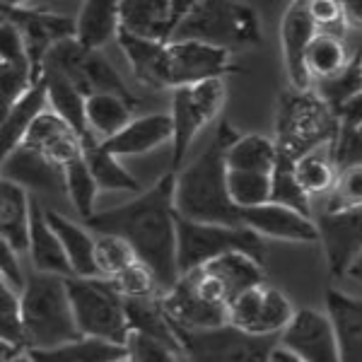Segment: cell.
<instances>
[{
  "mask_svg": "<svg viewBox=\"0 0 362 362\" xmlns=\"http://www.w3.org/2000/svg\"><path fill=\"white\" fill-rule=\"evenodd\" d=\"M174 186L177 174L169 172L131 203L97 213L85 223L95 235H114L131 244L140 264L160 280L162 293H169L181 278Z\"/></svg>",
  "mask_w": 362,
  "mask_h": 362,
  "instance_id": "obj_1",
  "label": "cell"
},
{
  "mask_svg": "<svg viewBox=\"0 0 362 362\" xmlns=\"http://www.w3.org/2000/svg\"><path fill=\"white\" fill-rule=\"evenodd\" d=\"M239 133L227 121H220L213 140L191 165L179 169L174 186V210L179 218L206 225H242L239 210L227 191L225 155Z\"/></svg>",
  "mask_w": 362,
  "mask_h": 362,
  "instance_id": "obj_2",
  "label": "cell"
},
{
  "mask_svg": "<svg viewBox=\"0 0 362 362\" xmlns=\"http://www.w3.org/2000/svg\"><path fill=\"white\" fill-rule=\"evenodd\" d=\"M22 319L29 350H51L83 338L75 321L68 278L32 271L22 290Z\"/></svg>",
  "mask_w": 362,
  "mask_h": 362,
  "instance_id": "obj_3",
  "label": "cell"
},
{
  "mask_svg": "<svg viewBox=\"0 0 362 362\" xmlns=\"http://www.w3.org/2000/svg\"><path fill=\"white\" fill-rule=\"evenodd\" d=\"M341 133L334 109L317 92L285 90L278 99L276 114V145L278 153L300 160L326 145H334Z\"/></svg>",
  "mask_w": 362,
  "mask_h": 362,
  "instance_id": "obj_4",
  "label": "cell"
},
{
  "mask_svg": "<svg viewBox=\"0 0 362 362\" xmlns=\"http://www.w3.org/2000/svg\"><path fill=\"white\" fill-rule=\"evenodd\" d=\"M174 42H198L227 54L254 49L264 42L256 10L232 0H194L189 15L179 25Z\"/></svg>",
  "mask_w": 362,
  "mask_h": 362,
  "instance_id": "obj_5",
  "label": "cell"
},
{
  "mask_svg": "<svg viewBox=\"0 0 362 362\" xmlns=\"http://www.w3.org/2000/svg\"><path fill=\"white\" fill-rule=\"evenodd\" d=\"M75 321L83 338L126 346L131 336L126 300L107 278H68Z\"/></svg>",
  "mask_w": 362,
  "mask_h": 362,
  "instance_id": "obj_6",
  "label": "cell"
},
{
  "mask_svg": "<svg viewBox=\"0 0 362 362\" xmlns=\"http://www.w3.org/2000/svg\"><path fill=\"white\" fill-rule=\"evenodd\" d=\"M177 239H179V273L196 271L208 266L210 261L227 254H249L266 261V244L254 230L244 225H206L191 223L177 215Z\"/></svg>",
  "mask_w": 362,
  "mask_h": 362,
  "instance_id": "obj_7",
  "label": "cell"
},
{
  "mask_svg": "<svg viewBox=\"0 0 362 362\" xmlns=\"http://www.w3.org/2000/svg\"><path fill=\"white\" fill-rule=\"evenodd\" d=\"M162 307L177 329L203 331L230 324V302L203 268L184 273L179 283L162 295Z\"/></svg>",
  "mask_w": 362,
  "mask_h": 362,
  "instance_id": "obj_8",
  "label": "cell"
},
{
  "mask_svg": "<svg viewBox=\"0 0 362 362\" xmlns=\"http://www.w3.org/2000/svg\"><path fill=\"white\" fill-rule=\"evenodd\" d=\"M174 331L189 362H271L280 346V336H251L232 324L203 331L174 326Z\"/></svg>",
  "mask_w": 362,
  "mask_h": 362,
  "instance_id": "obj_9",
  "label": "cell"
},
{
  "mask_svg": "<svg viewBox=\"0 0 362 362\" xmlns=\"http://www.w3.org/2000/svg\"><path fill=\"white\" fill-rule=\"evenodd\" d=\"M44 70L63 75L85 97L116 95L138 104V99L131 95V90L126 87V83L121 80V75L116 73L112 63L102 56V51L83 49L75 39H68V42L54 46L44 61Z\"/></svg>",
  "mask_w": 362,
  "mask_h": 362,
  "instance_id": "obj_10",
  "label": "cell"
},
{
  "mask_svg": "<svg viewBox=\"0 0 362 362\" xmlns=\"http://www.w3.org/2000/svg\"><path fill=\"white\" fill-rule=\"evenodd\" d=\"M225 83L223 80H206L194 87H179L172 92V165L174 172L184 169V157L191 143L208 124H213L225 107Z\"/></svg>",
  "mask_w": 362,
  "mask_h": 362,
  "instance_id": "obj_11",
  "label": "cell"
},
{
  "mask_svg": "<svg viewBox=\"0 0 362 362\" xmlns=\"http://www.w3.org/2000/svg\"><path fill=\"white\" fill-rule=\"evenodd\" d=\"M0 15H3L5 22L20 29L37 80L44 78V61L51 54V49L61 42L75 39V20H70L66 15L37 10L20 3H0Z\"/></svg>",
  "mask_w": 362,
  "mask_h": 362,
  "instance_id": "obj_12",
  "label": "cell"
},
{
  "mask_svg": "<svg viewBox=\"0 0 362 362\" xmlns=\"http://www.w3.org/2000/svg\"><path fill=\"white\" fill-rule=\"evenodd\" d=\"M295 307L271 283L251 288L230 305V324L251 336H280L295 319Z\"/></svg>",
  "mask_w": 362,
  "mask_h": 362,
  "instance_id": "obj_13",
  "label": "cell"
},
{
  "mask_svg": "<svg viewBox=\"0 0 362 362\" xmlns=\"http://www.w3.org/2000/svg\"><path fill=\"white\" fill-rule=\"evenodd\" d=\"M169 90L194 87L206 80H223L225 75L239 73L227 51L198 42H172L167 46Z\"/></svg>",
  "mask_w": 362,
  "mask_h": 362,
  "instance_id": "obj_14",
  "label": "cell"
},
{
  "mask_svg": "<svg viewBox=\"0 0 362 362\" xmlns=\"http://www.w3.org/2000/svg\"><path fill=\"white\" fill-rule=\"evenodd\" d=\"M194 0H124L121 32L157 44H172Z\"/></svg>",
  "mask_w": 362,
  "mask_h": 362,
  "instance_id": "obj_15",
  "label": "cell"
},
{
  "mask_svg": "<svg viewBox=\"0 0 362 362\" xmlns=\"http://www.w3.org/2000/svg\"><path fill=\"white\" fill-rule=\"evenodd\" d=\"M280 346L302 362H341L334 324L317 309H300L280 334Z\"/></svg>",
  "mask_w": 362,
  "mask_h": 362,
  "instance_id": "obj_16",
  "label": "cell"
},
{
  "mask_svg": "<svg viewBox=\"0 0 362 362\" xmlns=\"http://www.w3.org/2000/svg\"><path fill=\"white\" fill-rule=\"evenodd\" d=\"M314 220L331 276H348L350 266L362 254V208L341 210V213L321 210L319 218Z\"/></svg>",
  "mask_w": 362,
  "mask_h": 362,
  "instance_id": "obj_17",
  "label": "cell"
},
{
  "mask_svg": "<svg viewBox=\"0 0 362 362\" xmlns=\"http://www.w3.org/2000/svg\"><path fill=\"white\" fill-rule=\"evenodd\" d=\"M317 34L319 29L309 15L307 3H290L283 15V22H280V46H283V61L290 87L297 92L312 90V75L307 70V51Z\"/></svg>",
  "mask_w": 362,
  "mask_h": 362,
  "instance_id": "obj_18",
  "label": "cell"
},
{
  "mask_svg": "<svg viewBox=\"0 0 362 362\" xmlns=\"http://www.w3.org/2000/svg\"><path fill=\"white\" fill-rule=\"evenodd\" d=\"M242 225L254 230L264 239H283L295 244H314L319 242L317 220L297 213L293 208L266 203V206L242 210Z\"/></svg>",
  "mask_w": 362,
  "mask_h": 362,
  "instance_id": "obj_19",
  "label": "cell"
},
{
  "mask_svg": "<svg viewBox=\"0 0 362 362\" xmlns=\"http://www.w3.org/2000/svg\"><path fill=\"white\" fill-rule=\"evenodd\" d=\"M3 179L27 191L66 194V167L56 165L54 160L27 145H20L3 157Z\"/></svg>",
  "mask_w": 362,
  "mask_h": 362,
  "instance_id": "obj_20",
  "label": "cell"
},
{
  "mask_svg": "<svg viewBox=\"0 0 362 362\" xmlns=\"http://www.w3.org/2000/svg\"><path fill=\"white\" fill-rule=\"evenodd\" d=\"M22 145L46 155L49 160H54L56 165H61V167H66L73 160L85 155V145H83V140H80V136L61 119V116L51 112V109L34 121V126L29 128Z\"/></svg>",
  "mask_w": 362,
  "mask_h": 362,
  "instance_id": "obj_21",
  "label": "cell"
},
{
  "mask_svg": "<svg viewBox=\"0 0 362 362\" xmlns=\"http://www.w3.org/2000/svg\"><path fill=\"white\" fill-rule=\"evenodd\" d=\"M174 140V124L172 114H150L133 119L119 136L107 140L104 150L112 153L114 157H136L153 153L155 148Z\"/></svg>",
  "mask_w": 362,
  "mask_h": 362,
  "instance_id": "obj_22",
  "label": "cell"
},
{
  "mask_svg": "<svg viewBox=\"0 0 362 362\" xmlns=\"http://www.w3.org/2000/svg\"><path fill=\"white\" fill-rule=\"evenodd\" d=\"M27 254H29V259H32V268L37 273L75 278L66 249H63L56 230L49 225V220H46V208L37 198H32V232H29Z\"/></svg>",
  "mask_w": 362,
  "mask_h": 362,
  "instance_id": "obj_23",
  "label": "cell"
},
{
  "mask_svg": "<svg viewBox=\"0 0 362 362\" xmlns=\"http://www.w3.org/2000/svg\"><path fill=\"white\" fill-rule=\"evenodd\" d=\"M326 314L336 329L341 362H362V300L329 288Z\"/></svg>",
  "mask_w": 362,
  "mask_h": 362,
  "instance_id": "obj_24",
  "label": "cell"
},
{
  "mask_svg": "<svg viewBox=\"0 0 362 362\" xmlns=\"http://www.w3.org/2000/svg\"><path fill=\"white\" fill-rule=\"evenodd\" d=\"M121 8L114 0H87L75 17V42L83 49L102 51L109 42H119Z\"/></svg>",
  "mask_w": 362,
  "mask_h": 362,
  "instance_id": "obj_25",
  "label": "cell"
},
{
  "mask_svg": "<svg viewBox=\"0 0 362 362\" xmlns=\"http://www.w3.org/2000/svg\"><path fill=\"white\" fill-rule=\"evenodd\" d=\"M44 112H49V83H46V78L34 83L32 90L10 107L8 114L0 116V150H3V157L25 143L29 128Z\"/></svg>",
  "mask_w": 362,
  "mask_h": 362,
  "instance_id": "obj_26",
  "label": "cell"
},
{
  "mask_svg": "<svg viewBox=\"0 0 362 362\" xmlns=\"http://www.w3.org/2000/svg\"><path fill=\"white\" fill-rule=\"evenodd\" d=\"M46 220H49V225L56 230L63 249H66L70 268H73V276L75 278H102L97 268V259H95V244H97L95 232L87 230L85 225L73 223V220L61 215L54 208H46Z\"/></svg>",
  "mask_w": 362,
  "mask_h": 362,
  "instance_id": "obj_27",
  "label": "cell"
},
{
  "mask_svg": "<svg viewBox=\"0 0 362 362\" xmlns=\"http://www.w3.org/2000/svg\"><path fill=\"white\" fill-rule=\"evenodd\" d=\"M32 194L22 186L5 181L0 184V239L8 242L17 254L29 251L32 232Z\"/></svg>",
  "mask_w": 362,
  "mask_h": 362,
  "instance_id": "obj_28",
  "label": "cell"
},
{
  "mask_svg": "<svg viewBox=\"0 0 362 362\" xmlns=\"http://www.w3.org/2000/svg\"><path fill=\"white\" fill-rule=\"evenodd\" d=\"M203 271L220 285V290L225 293L230 305L242 293L268 283L264 264L249 254H239V251L237 254H227V256H220V259L210 261L208 266H203Z\"/></svg>",
  "mask_w": 362,
  "mask_h": 362,
  "instance_id": "obj_29",
  "label": "cell"
},
{
  "mask_svg": "<svg viewBox=\"0 0 362 362\" xmlns=\"http://www.w3.org/2000/svg\"><path fill=\"white\" fill-rule=\"evenodd\" d=\"M119 46L131 63V70L140 85L150 90H169V66H167V46L138 39L131 34H119Z\"/></svg>",
  "mask_w": 362,
  "mask_h": 362,
  "instance_id": "obj_30",
  "label": "cell"
},
{
  "mask_svg": "<svg viewBox=\"0 0 362 362\" xmlns=\"http://www.w3.org/2000/svg\"><path fill=\"white\" fill-rule=\"evenodd\" d=\"M44 78H46V83H49L51 112L61 116V119L78 133L85 145V150L92 148V145H97L99 140L92 136L90 126H87V97L73 83H68L63 75L44 70Z\"/></svg>",
  "mask_w": 362,
  "mask_h": 362,
  "instance_id": "obj_31",
  "label": "cell"
},
{
  "mask_svg": "<svg viewBox=\"0 0 362 362\" xmlns=\"http://www.w3.org/2000/svg\"><path fill=\"white\" fill-rule=\"evenodd\" d=\"M126 314L131 334L148 336L157 343H165V346L184 353L177 331H174L172 321H169L165 307H162V297H155V300H126Z\"/></svg>",
  "mask_w": 362,
  "mask_h": 362,
  "instance_id": "obj_32",
  "label": "cell"
},
{
  "mask_svg": "<svg viewBox=\"0 0 362 362\" xmlns=\"http://www.w3.org/2000/svg\"><path fill=\"white\" fill-rule=\"evenodd\" d=\"M133 107L124 97L116 95H92L87 97V126L99 143H107L119 136L124 128L133 121Z\"/></svg>",
  "mask_w": 362,
  "mask_h": 362,
  "instance_id": "obj_33",
  "label": "cell"
},
{
  "mask_svg": "<svg viewBox=\"0 0 362 362\" xmlns=\"http://www.w3.org/2000/svg\"><path fill=\"white\" fill-rule=\"evenodd\" d=\"M227 169L230 172H256V174H273L278 162V145L276 140L249 133L239 136L230 145L225 155Z\"/></svg>",
  "mask_w": 362,
  "mask_h": 362,
  "instance_id": "obj_34",
  "label": "cell"
},
{
  "mask_svg": "<svg viewBox=\"0 0 362 362\" xmlns=\"http://www.w3.org/2000/svg\"><path fill=\"white\" fill-rule=\"evenodd\" d=\"M34 362H116L128 358L126 346L97 341V338H80L75 343H66L51 350H29Z\"/></svg>",
  "mask_w": 362,
  "mask_h": 362,
  "instance_id": "obj_35",
  "label": "cell"
},
{
  "mask_svg": "<svg viewBox=\"0 0 362 362\" xmlns=\"http://www.w3.org/2000/svg\"><path fill=\"white\" fill-rule=\"evenodd\" d=\"M295 174L305 194L312 196H329L338 181V167L334 160V145H326L314 153L295 162Z\"/></svg>",
  "mask_w": 362,
  "mask_h": 362,
  "instance_id": "obj_36",
  "label": "cell"
},
{
  "mask_svg": "<svg viewBox=\"0 0 362 362\" xmlns=\"http://www.w3.org/2000/svg\"><path fill=\"white\" fill-rule=\"evenodd\" d=\"M85 162L97 181L99 191H128L136 196L143 194V186L138 184V179L121 165L119 157L107 153L102 143L85 150Z\"/></svg>",
  "mask_w": 362,
  "mask_h": 362,
  "instance_id": "obj_37",
  "label": "cell"
},
{
  "mask_svg": "<svg viewBox=\"0 0 362 362\" xmlns=\"http://www.w3.org/2000/svg\"><path fill=\"white\" fill-rule=\"evenodd\" d=\"M353 58H348V51L343 46V39L317 34L312 46L307 51V70L312 75V83H326V80L341 75L350 66Z\"/></svg>",
  "mask_w": 362,
  "mask_h": 362,
  "instance_id": "obj_38",
  "label": "cell"
},
{
  "mask_svg": "<svg viewBox=\"0 0 362 362\" xmlns=\"http://www.w3.org/2000/svg\"><path fill=\"white\" fill-rule=\"evenodd\" d=\"M271 179H273L271 203L293 208L297 213L312 218V198L305 194V189H302L300 181H297L295 160H290V157L278 153V162H276V169H273Z\"/></svg>",
  "mask_w": 362,
  "mask_h": 362,
  "instance_id": "obj_39",
  "label": "cell"
},
{
  "mask_svg": "<svg viewBox=\"0 0 362 362\" xmlns=\"http://www.w3.org/2000/svg\"><path fill=\"white\" fill-rule=\"evenodd\" d=\"M227 191H230L232 203L239 210H251L271 203L273 179L271 174L256 172H230L227 169Z\"/></svg>",
  "mask_w": 362,
  "mask_h": 362,
  "instance_id": "obj_40",
  "label": "cell"
},
{
  "mask_svg": "<svg viewBox=\"0 0 362 362\" xmlns=\"http://www.w3.org/2000/svg\"><path fill=\"white\" fill-rule=\"evenodd\" d=\"M97 194H99V186L95 177H92L90 167H87L85 155L66 165V196L70 198L73 208L78 210L85 223L97 215L95 213Z\"/></svg>",
  "mask_w": 362,
  "mask_h": 362,
  "instance_id": "obj_41",
  "label": "cell"
},
{
  "mask_svg": "<svg viewBox=\"0 0 362 362\" xmlns=\"http://www.w3.org/2000/svg\"><path fill=\"white\" fill-rule=\"evenodd\" d=\"M0 343L29 350L25 319H22V295L0 283Z\"/></svg>",
  "mask_w": 362,
  "mask_h": 362,
  "instance_id": "obj_42",
  "label": "cell"
},
{
  "mask_svg": "<svg viewBox=\"0 0 362 362\" xmlns=\"http://www.w3.org/2000/svg\"><path fill=\"white\" fill-rule=\"evenodd\" d=\"M95 259H97L99 276L107 278V280L116 278L119 273H124L126 268L138 264V256L131 244L124 242L121 237H114V235H97Z\"/></svg>",
  "mask_w": 362,
  "mask_h": 362,
  "instance_id": "obj_43",
  "label": "cell"
},
{
  "mask_svg": "<svg viewBox=\"0 0 362 362\" xmlns=\"http://www.w3.org/2000/svg\"><path fill=\"white\" fill-rule=\"evenodd\" d=\"M112 285L124 300H155V297L165 295L155 273L145 264H140V261L131 268H126L124 273H119L116 278H112Z\"/></svg>",
  "mask_w": 362,
  "mask_h": 362,
  "instance_id": "obj_44",
  "label": "cell"
},
{
  "mask_svg": "<svg viewBox=\"0 0 362 362\" xmlns=\"http://www.w3.org/2000/svg\"><path fill=\"white\" fill-rule=\"evenodd\" d=\"M358 92H362V56L353 58L350 66L343 70L341 75L326 80V83H319L317 95L324 99L336 114V109L341 107V104H346L350 97L358 95Z\"/></svg>",
  "mask_w": 362,
  "mask_h": 362,
  "instance_id": "obj_45",
  "label": "cell"
},
{
  "mask_svg": "<svg viewBox=\"0 0 362 362\" xmlns=\"http://www.w3.org/2000/svg\"><path fill=\"white\" fill-rule=\"evenodd\" d=\"M353 208H362V165L338 172L334 191L326 196L324 213H341V210Z\"/></svg>",
  "mask_w": 362,
  "mask_h": 362,
  "instance_id": "obj_46",
  "label": "cell"
},
{
  "mask_svg": "<svg viewBox=\"0 0 362 362\" xmlns=\"http://www.w3.org/2000/svg\"><path fill=\"white\" fill-rule=\"evenodd\" d=\"M126 350H128V358H126L128 362H189L184 353L140 334L128 336Z\"/></svg>",
  "mask_w": 362,
  "mask_h": 362,
  "instance_id": "obj_47",
  "label": "cell"
},
{
  "mask_svg": "<svg viewBox=\"0 0 362 362\" xmlns=\"http://www.w3.org/2000/svg\"><path fill=\"white\" fill-rule=\"evenodd\" d=\"M309 15H312L314 25H317L319 34H329V37H338L343 39L346 34V10H343V3L338 0H312L307 3Z\"/></svg>",
  "mask_w": 362,
  "mask_h": 362,
  "instance_id": "obj_48",
  "label": "cell"
},
{
  "mask_svg": "<svg viewBox=\"0 0 362 362\" xmlns=\"http://www.w3.org/2000/svg\"><path fill=\"white\" fill-rule=\"evenodd\" d=\"M0 66L32 68V58H29L27 44L22 39L20 29L5 20L0 25Z\"/></svg>",
  "mask_w": 362,
  "mask_h": 362,
  "instance_id": "obj_49",
  "label": "cell"
},
{
  "mask_svg": "<svg viewBox=\"0 0 362 362\" xmlns=\"http://www.w3.org/2000/svg\"><path fill=\"white\" fill-rule=\"evenodd\" d=\"M334 160L338 172L346 167L362 165V136L358 131H341L334 143Z\"/></svg>",
  "mask_w": 362,
  "mask_h": 362,
  "instance_id": "obj_50",
  "label": "cell"
},
{
  "mask_svg": "<svg viewBox=\"0 0 362 362\" xmlns=\"http://www.w3.org/2000/svg\"><path fill=\"white\" fill-rule=\"evenodd\" d=\"M0 276H3L0 283H5L8 288L22 295L27 285V276L22 273V266L17 261V251L8 242H0Z\"/></svg>",
  "mask_w": 362,
  "mask_h": 362,
  "instance_id": "obj_51",
  "label": "cell"
},
{
  "mask_svg": "<svg viewBox=\"0 0 362 362\" xmlns=\"http://www.w3.org/2000/svg\"><path fill=\"white\" fill-rule=\"evenodd\" d=\"M336 119L341 124V131H358L362 126V92L336 109Z\"/></svg>",
  "mask_w": 362,
  "mask_h": 362,
  "instance_id": "obj_52",
  "label": "cell"
},
{
  "mask_svg": "<svg viewBox=\"0 0 362 362\" xmlns=\"http://www.w3.org/2000/svg\"><path fill=\"white\" fill-rule=\"evenodd\" d=\"M343 10H346L348 27H362V0H346Z\"/></svg>",
  "mask_w": 362,
  "mask_h": 362,
  "instance_id": "obj_53",
  "label": "cell"
},
{
  "mask_svg": "<svg viewBox=\"0 0 362 362\" xmlns=\"http://www.w3.org/2000/svg\"><path fill=\"white\" fill-rule=\"evenodd\" d=\"M271 362H302L300 358H295L290 350H285L283 346H278L276 350H273V355H271Z\"/></svg>",
  "mask_w": 362,
  "mask_h": 362,
  "instance_id": "obj_54",
  "label": "cell"
},
{
  "mask_svg": "<svg viewBox=\"0 0 362 362\" xmlns=\"http://www.w3.org/2000/svg\"><path fill=\"white\" fill-rule=\"evenodd\" d=\"M348 278H353V280H358V283L362 285V254L355 259V264L350 266V271H348Z\"/></svg>",
  "mask_w": 362,
  "mask_h": 362,
  "instance_id": "obj_55",
  "label": "cell"
},
{
  "mask_svg": "<svg viewBox=\"0 0 362 362\" xmlns=\"http://www.w3.org/2000/svg\"><path fill=\"white\" fill-rule=\"evenodd\" d=\"M10 362H34V360H32V358H29V353H25V355H20V358L10 360Z\"/></svg>",
  "mask_w": 362,
  "mask_h": 362,
  "instance_id": "obj_56",
  "label": "cell"
},
{
  "mask_svg": "<svg viewBox=\"0 0 362 362\" xmlns=\"http://www.w3.org/2000/svg\"><path fill=\"white\" fill-rule=\"evenodd\" d=\"M358 133H360V136H362V126H360V128H358Z\"/></svg>",
  "mask_w": 362,
  "mask_h": 362,
  "instance_id": "obj_57",
  "label": "cell"
},
{
  "mask_svg": "<svg viewBox=\"0 0 362 362\" xmlns=\"http://www.w3.org/2000/svg\"><path fill=\"white\" fill-rule=\"evenodd\" d=\"M116 362H128V360H126V358H124V360H116Z\"/></svg>",
  "mask_w": 362,
  "mask_h": 362,
  "instance_id": "obj_58",
  "label": "cell"
},
{
  "mask_svg": "<svg viewBox=\"0 0 362 362\" xmlns=\"http://www.w3.org/2000/svg\"><path fill=\"white\" fill-rule=\"evenodd\" d=\"M360 56H362V54H360Z\"/></svg>",
  "mask_w": 362,
  "mask_h": 362,
  "instance_id": "obj_59",
  "label": "cell"
}]
</instances>
